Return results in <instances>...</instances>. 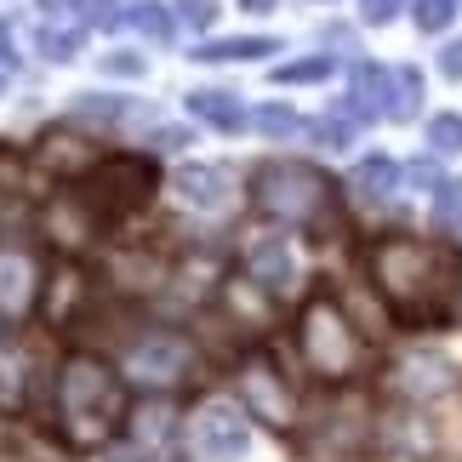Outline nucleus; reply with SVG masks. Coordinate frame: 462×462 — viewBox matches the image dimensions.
<instances>
[{
  "label": "nucleus",
  "mask_w": 462,
  "mask_h": 462,
  "mask_svg": "<svg viewBox=\"0 0 462 462\" xmlns=\"http://www.w3.org/2000/svg\"><path fill=\"white\" fill-rule=\"evenodd\" d=\"M371 286L394 309L400 326L434 331L446 326L462 303V252L446 240H417V235H377L365 245Z\"/></svg>",
  "instance_id": "f257e3e1"
},
{
  "label": "nucleus",
  "mask_w": 462,
  "mask_h": 462,
  "mask_svg": "<svg viewBox=\"0 0 462 462\" xmlns=\"http://www.w3.org/2000/svg\"><path fill=\"white\" fill-rule=\"evenodd\" d=\"M132 400H126V377L97 360V354H63L58 365V434L75 451H103L109 439L126 429Z\"/></svg>",
  "instance_id": "f03ea898"
},
{
  "label": "nucleus",
  "mask_w": 462,
  "mask_h": 462,
  "mask_svg": "<svg viewBox=\"0 0 462 462\" xmlns=\"http://www.w3.org/2000/svg\"><path fill=\"white\" fill-rule=\"evenodd\" d=\"M252 206L286 228H309V235L337 228V183L319 166H303V160H269V166H257L252 171Z\"/></svg>",
  "instance_id": "7ed1b4c3"
},
{
  "label": "nucleus",
  "mask_w": 462,
  "mask_h": 462,
  "mask_svg": "<svg viewBox=\"0 0 462 462\" xmlns=\"http://www.w3.org/2000/svg\"><path fill=\"white\" fill-rule=\"evenodd\" d=\"M297 348H303V365L314 371L319 383H348L354 371L365 365V343L354 331V319L343 314V303L319 286L303 314H297Z\"/></svg>",
  "instance_id": "20e7f679"
},
{
  "label": "nucleus",
  "mask_w": 462,
  "mask_h": 462,
  "mask_svg": "<svg viewBox=\"0 0 462 462\" xmlns=\"http://www.w3.org/2000/svg\"><path fill=\"white\" fill-rule=\"evenodd\" d=\"M149 194H154V160L149 154H103L97 166L80 177V200L92 206L103 223L149 206Z\"/></svg>",
  "instance_id": "39448f33"
},
{
  "label": "nucleus",
  "mask_w": 462,
  "mask_h": 462,
  "mask_svg": "<svg viewBox=\"0 0 462 462\" xmlns=\"http://www.w3.org/2000/svg\"><path fill=\"white\" fill-rule=\"evenodd\" d=\"M194 365H200V348H194L183 331H149V337H137L132 354H126V371L143 377V383H154V388L189 383Z\"/></svg>",
  "instance_id": "423d86ee"
},
{
  "label": "nucleus",
  "mask_w": 462,
  "mask_h": 462,
  "mask_svg": "<svg viewBox=\"0 0 462 462\" xmlns=\"http://www.w3.org/2000/svg\"><path fill=\"white\" fill-rule=\"evenodd\" d=\"M235 383H240V400H245L252 417H263L269 429H291L297 400H291V383L280 377V365L269 360V354H245L240 371H235Z\"/></svg>",
  "instance_id": "0eeeda50"
},
{
  "label": "nucleus",
  "mask_w": 462,
  "mask_h": 462,
  "mask_svg": "<svg viewBox=\"0 0 462 462\" xmlns=\"http://www.w3.org/2000/svg\"><path fill=\"white\" fill-rule=\"evenodd\" d=\"M252 434H245V417L235 405H200L189 417V451L194 462H240Z\"/></svg>",
  "instance_id": "6e6552de"
},
{
  "label": "nucleus",
  "mask_w": 462,
  "mask_h": 462,
  "mask_svg": "<svg viewBox=\"0 0 462 462\" xmlns=\"http://www.w3.org/2000/svg\"><path fill=\"white\" fill-rule=\"evenodd\" d=\"M41 297V263L29 245L0 240V326H17Z\"/></svg>",
  "instance_id": "1a4fd4ad"
},
{
  "label": "nucleus",
  "mask_w": 462,
  "mask_h": 462,
  "mask_svg": "<svg viewBox=\"0 0 462 462\" xmlns=\"http://www.w3.org/2000/svg\"><path fill=\"white\" fill-rule=\"evenodd\" d=\"M245 280H252L257 291H269V297H291V286H297L291 245L286 240H257L252 252H245Z\"/></svg>",
  "instance_id": "9d476101"
},
{
  "label": "nucleus",
  "mask_w": 462,
  "mask_h": 462,
  "mask_svg": "<svg viewBox=\"0 0 462 462\" xmlns=\"http://www.w3.org/2000/svg\"><path fill=\"white\" fill-rule=\"evenodd\" d=\"M171 189H177V200L183 206H200V211H217L228 206V194H235V171L228 166H211V160H200V166H183L171 177Z\"/></svg>",
  "instance_id": "9b49d317"
},
{
  "label": "nucleus",
  "mask_w": 462,
  "mask_h": 462,
  "mask_svg": "<svg viewBox=\"0 0 462 462\" xmlns=\"http://www.w3.org/2000/svg\"><path fill=\"white\" fill-rule=\"evenodd\" d=\"M34 160H41L46 171H58V177H86V171L103 160V149L86 143L80 132H46L41 149H34Z\"/></svg>",
  "instance_id": "f8f14e48"
},
{
  "label": "nucleus",
  "mask_w": 462,
  "mask_h": 462,
  "mask_svg": "<svg viewBox=\"0 0 462 462\" xmlns=\"http://www.w3.org/2000/svg\"><path fill=\"white\" fill-rule=\"evenodd\" d=\"M348 109L365 115V120H388V103H394V75H388L383 63H360L348 80Z\"/></svg>",
  "instance_id": "ddd939ff"
},
{
  "label": "nucleus",
  "mask_w": 462,
  "mask_h": 462,
  "mask_svg": "<svg viewBox=\"0 0 462 462\" xmlns=\"http://www.w3.org/2000/svg\"><path fill=\"white\" fill-rule=\"evenodd\" d=\"M394 388H400V394H411V400H434V394H446V388H451V365L439 360V354H411V360H400Z\"/></svg>",
  "instance_id": "4468645a"
},
{
  "label": "nucleus",
  "mask_w": 462,
  "mask_h": 462,
  "mask_svg": "<svg viewBox=\"0 0 462 462\" xmlns=\"http://www.w3.org/2000/svg\"><path fill=\"white\" fill-rule=\"evenodd\" d=\"M189 115L206 120V126H217V132H240L245 126V109L235 103V92H211V86L189 92Z\"/></svg>",
  "instance_id": "2eb2a0df"
},
{
  "label": "nucleus",
  "mask_w": 462,
  "mask_h": 462,
  "mask_svg": "<svg viewBox=\"0 0 462 462\" xmlns=\"http://www.w3.org/2000/svg\"><path fill=\"white\" fill-rule=\"evenodd\" d=\"M269 51H280V41H269V34H228V41H206L194 58L200 63H252V58H269Z\"/></svg>",
  "instance_id": "dca6fc26"
},
{
  "label": "nucleus",
  "mask_w": 462,
  "mask_h": 462,
  "mask_svg": "<svg viewBox=\"0 0 462 462\" xmlns=\"http://www.w3.org/2000/svg\"><path fill=\"white\" fill-rule=\"evenodd\" d=\"M400 166L388 154H371V160H360V166H354V177H348V189L360 194V200H388V194L400 189Z\"/></svg>",
  "instance_id": "f3484780"
},
{
  "label": "nucleus",
  "mask_w": 462,
  "mask_h": 462,
  "mask_svg": "<svg viewBox=\"0 0 462 462\" xmlns=\"http://www.w3.org/2000/svg\"><path fill=\"white\" fill-rule=\"evenodd\" d=\"M80 297H86V274H80V269H63V274H51L46 319H51V326H69V319L80 314Z\"/></svg>",
  "instance_id": "a211bd4d"
},
{
  "label": "nucleus",
  "mask_w": 462,
  "mask_h": 462,
  "mask_svg": "<svg viewBox=\"0 0 462 462\" xmlns=\"http://www.w3.org/2000/svg\"><path fill=\"white\" fill-rule=\"evenodd\" d=\"M29 394V360L12 343H0V411H17Z\"/></svg>",
  "instance_id": "6ab92c4d"
},
{
  "label": "nucleus",
  "mask_w": 462,
  "mask_h": 462,
  "mask_svg": "<svg viewBox=\"0 0 462 462\" xmlns=\"http://www.w3.org/2000/svg\"><path fill=\"white\" fill-rule=\"evenodd\" d=\"M394 75V103H388V120H411L417 115V97H422V75L417 69H388Z\"/></svg>",
  "instance_id": "aec40b11"
},
{
  "label": "nucleus",
  "mask_w": 462,
  "mask_h": 462,
  "mask_svg": "<svg viewBox=\"0 0 462 462\" xmlns=\"http://www.w3.org/2000/svg\"><path fill=\"white\" fill-rule=\"evenodd\" d=\"M132 23L143 29V34H149L154 46H166L171 34H177V17H171L166 6H154V0H137V6H132Z\"/></svg>",
  "instance_id": "412c9836"
},
{
  "label": "nucleus",
  "mask_w": 462,
  "mask_h": 462,
  "mask_svg": "<svg viewBox=\"0 0 462 462\" xmlns=\"http://www.w3.org/2000/svg\"><path fill=\"white\" fill-rule=\"evenodd\" d=\"M126 115H132V103H126V97H97V92L75 97V120H97V126H115V120H126Z\"/></svg>",
  "instance_id": "4be33fe9"
},
{
  "label": "nucleus",
  "mask_w": 462,
  "mask_h": 462,
  "mask_svg": "<svg viewBox=\"0 0 462 462\" xmlns=\"http://www.w3.org/2000/svg\"><path fill=\"white\" fill-rule=\"evenodd\" d=\"M326 75H331V58H297V63H280L274 69L280 86H314V80H326Z\"/></svg>",
  "instance_id": "5701e85b"
},
{
  "label": "nucleus",
  "mask_w": 462,
  "mask_h": 462,
  "mask_svg": "<svg viewBox=\"0 0 462 462\" xmlns=\"http://www.w3.org/2000/svg\"><path fill=\"white\" fill-rule=\"evenodd\" d=\"M429 149L434 154H462V115H434L429 120Z\"/></svg>",
  "instance_id": "b1692460"
},
{
  "label": "nucleus",
  "mask_w": 462,
  "mask_h": 462,
  "mask_svg": "<svg viewBox=\"0 0 462 462\" xmlns=\"http://www.w3.org/2000/svg\"><path fill=\"white\" fill-rule=\"evenodd\" d=\"M252 126H257L263 137H291V132H303V120H297L291 109H280V103H269V109L252 115Z\"/></svg>",
  "instance_id": "393cba45"
},
{
  "label": "nucleus",
  "mask_w": 462,
  "mask_h": 462,
  "mask_svg": "<svg viewBox=\"0 0 462 462\" xmlns=\"http://www.w3.org/2000/svg\"><path fill=\"white\" fill-rule=\"evenodd\" d=\"M314 143L319 149H348L354 143V120H343V115H326V120H314Z\"/></svg>",
  "instance_id": "a878e982"
},
{
  "label": "nucleus",
  "mask_w": 462,
  "mask_h": 462,
  "mask_svg": "<svg viewBox=\"0 0 462 462\" xmlns=\"http://www.w3.org/2000/svg\"><path fill=\"white\" fill-rule=\"evenodd\" d=\"M75 51H80V29H41V58L69 63Z\"/></svg>",
  "instance_id": "bb28decb"
},
{
  "label": "nucleus",
  "mask_w": 462,
  "mask_h": 462,
  "mask_svg": "<svg viewBox=\"0 0 462 462\" xmlns=\"http://www.w3.org/2000/svg\"><path fill=\"white\" fill-rule=\"evenodd\" d=\"M457 17V0H417V29L422 34H439Z\"/></svg>",
  "instance_id": "cd10ccee"
},
{
  "label": "nucleus",
  "mask_w": 462,
  "mask_h": 462,
  "mask_svg": "<svg viewBox=\"0 0 462 462\" xmlns=\"http://www.w3.org/2000/svg\"><path fill=\"white\" fill-rule=\"evenodd\" d=\"M86 17H92V23L97 29H120V23H126V6H120V0H86Z\"/></svg>",
  "instance_id": "c85d7f7f"
},
{
  "label": "nucleus",
  "mask_w": 462,
  "mask_h": 462,
  "mask_svg": "<svg viewBox=\"0 0 462 462\" xmlns=\"http://www.w3.org/2000/svg\"><path fill=\"white\" fill-rule=\"evenodd\" d=\"M177 17L194 29H211V17H217V0H177Z\"/></svg>",
  "instance_id": "c756f323"
},
{
  "label": "nucleus",
  "mask_w": 462,
  "mask_h": 462,
  "mask_svg": "<svg viewBox=\"0 0 462 462\" xmlns=\"http://www.w3.org/2000/svg\"><path fill=\"white\" fill-rule=\"evenodd\" d=\"M434 211L446 223H462V183H439V200H434Z\"/></svg>",
  "instance_id": "7c9ffc66"
},
{
  "label": "nucleus",
  "mask_w": 462,
  "mask_h": 462,
  "mask_svg": "<svg viewBox=\"0 0 462 462\" xmlns=\"http://www.w3.org/2000/svg\"><path fill=\"white\" fill-rule=\"evenodd\" d=\"M400 6H405V0H360V17H365V23H394Z\"/></svg>",
  "instance_id": "2f4dec72"
},
{
  "label": "nucleus",
  "mask_w": 462,
  "mask_h": 462,
  "mask_svg": "<svg viewBox=\"0 0 462 462\" xmlns=\"http://www.w3.org/2000/svg\"><path fill=\"white\" fill-rule=\"evenodd\" d=\"M103 75H143V58H137V51H109V58H103Z\"/></svg>",
  "instance_id": "473e14b6"
},
{
  "label": "nucleus",
  "mask_w": 462,
  "mask_h": 462,
  "mask_svg": "<svg viewBox=\"0 0 462 462\" xmlns=\"http://www.w3.org/2000/svg\"><path fill=\"white\" fill-rule=\"evenodd\" d=\"M137 429H143V439H166V434H171V411H143V422H137Z\"/></svg>",
  "instance_id": "72a5a7b5"
},
{
  "label": "nucleus",
  "mask_w": 462,
  "mask_h": 462,
  "mask_svg": "<svg viewBox=\"0 0 462 462\" xmlns=\"http://www.w3.org/2000/svg\"><path fill=\"white\" fill-rule=\"evenodd\" d=\"M183 143H189L183 126H160V132H154V149H160V154H171V149H183Z\"/></svg>",
  "instance_id": "f704fd0d"
},
{
  "label": "nucleus",
  "mask_w": 462,
  "mask_h": 462,
  "mask_svg": "<svg viewBox=\"0 0 462 462\" xmlns=\"http://www.w3.org/2000/svg\"><path fill=\"white\" fill-rule=\"evenodd\" d=\"M439 69H446L451 80H462V41H451L446 51H439Z\"/></svg>",
  "instance_id": "c9c22d12"
},
{
  "label": "nucleus",
  "mask_w": 462,
  "mask_h": 462,
  "mask_svg": "<svg viewBox=\"0 0 462 462\" xmlns=\"http://www.w3.org/2000/svg\"><path fill=\"white\" fill-rule=\"evenodd\" d=\"M411 183H422V189H439V171L429 166V160H417V166H411Z\"/></svg>",
  "instance_id": "e433bc0d"
},
{
  "label": "nucleus",
  "mask_w": 462,
  "mask_h": 462,
  "mask_svg": "<svg viewBox=\"0 0 462 462\" xmlns=\"http://www.w3.org/2000/svg\"><path fill=\"white\" fill-rule=\"evenodd\" d=\"M103 462H154V457H149V451H132V446H126V451H103Z\"/></svg>",
  "instance_id": "4c0bfd02"
},
{
  "label": "nucleus",
  "mask_w": 462,
  "mask_h": 462,
  "mask_svg": "<svg viewBox=\"0 0 462 462\" xmlns=\"http://www.w3.org/2000/svg\"><path fill=\"white\" fill-rule=\"evenodd\" d=\"M12 63V34H6V23H0V69Z\"/></svg>",
  "instance_id": "58836bf2"
},
{
  "label": "nucleus",
  "mask_w": 462,
  "mask_h": 462,
  "mask_svg": "<svg viewBox=\"0 0 462 462\" xmlns=\"http://www.w3.org/2000/svg\"><path fill=\"white\" fill-rule=\"evenodd\" d=\"M240 6H245V12H274L280 0H240Z\"/></svg>",
  "instance_id": "ea45409f"
},
{
  "label": "nucleus",
  "mask_w": 462,
  "mask_h": 462,
  "mask_svg": "<svg viewBox=\"0 0 462 462\" xmlns=\"http://www.w3.org/2000/svg\"><path fill=\"white\" fill-rule=\"evenodd\" d=\"M41 6H69V0H41Z\"/></svg>",
  "instance_id": "a19ab883"
},
{
  "label": "nucleus",
  "mask_w": 462,
  "mask_h": 462,
  "mask_svg": "<svg viewBox=\"0 0 462 462\" xmlns=\"http://www.w3.org/2000/svg\"><path fill=\"white\" fill-rule=\"evenodd\" d=\"M0 92H6V69H0Z\"/></svg>",
  "instance_id": "79ce46f5"
}]
</instances>
